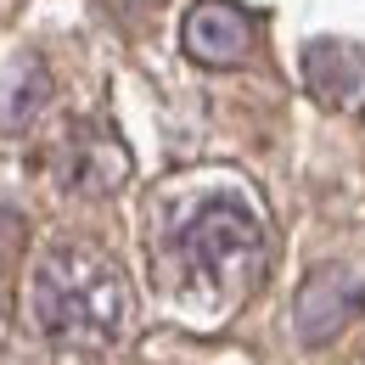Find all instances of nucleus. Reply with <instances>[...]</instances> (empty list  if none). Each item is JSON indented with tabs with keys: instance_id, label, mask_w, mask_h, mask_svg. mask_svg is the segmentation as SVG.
I'll use <instances>...</instances> for the list:
<instances>
[{
	"instance_id": "1",
	"label": "nucleus",
	"mask_w": 365,
	"mask_h": 365,
	"mask_svg": "<svg viewBox=\"0 0 365 365\" xmlns=\"http://www.w3.org/2000/svg\"><path fill=\"white\" fill-rule=\"evenodd\" d=\"M130 315V287L113 259L85 242L51 247L34 270V320L62 349H113Z\"/></svg>"
},
{
	"instance_id": "2",
	"label": "nucleus",
	"mask_w": 365,
	"mask_h": 365,
	"mask_svg": "<svg viewBox=\"0 0 365 365\" xmlns=\"http://www.w3.org/2000/svg\"><path fill=\"white\" fill-rule=\"evenodd\" d=\"M175 253H180L191 281L236 287L242 275H253L264 264V225L242 202H208L202 214L185 220V230L175 236Z\"/></svg>"
},
{
	"instance_id": "3",
	"label": "nucleus",
	"mask_w": 365,
	"mask_h": 365,
	"mask_svg": "<svg viewBox=\"0 0 365 365\" xmlns=\"http://www.w3.org/2000/svg\"><path fill=\"white\" fill-rule=\"evenodd\" d=\"M180 46H185V56L202 62V68H236V62H247V51H253V17H247L236 0H197V6L185 11Z\"/></svg>"
},
{
	"instance_id": "4",
	"label": "nucleus",
	"mask_w": 365,
	"mask_h": 365,
	"mask_svg": "<svg viewBox=\"0 0 365 365\" xmlns=\"http://www.w3.org/2000/svg\"><path fill=\"white\" fill-rule=\"evenodd\" d=\"M360 309H365V287L349 270H315L304 281L298 304H292V326H298V337H304L309 349H320V343H331Z\"/></svg>"
},
{
	"instance_id": "5",
	"label": "nucleus",
	"mask_w": 365,
	"mask_h": 365,
	"mask_svg": "<svg viewBox=\"0 0 365 365\" xmlns=\"http://www.w3.org/2000/svg\"><path fill=\"white\" fill-rule=\"evenodd\" d=\"M304 73H309V91H315L326 107H349V101L365 96L360 56L349 46H337V40H315V46L304 51Z\"/></svg>"
},
{
	"instance_id": "6",
	"label": "nucleus",
	"mask_w": 365,
	"mask_h": 365,
	"mask_svg": "<svg viewBox=\"0 0 365 365\" xmlns=\"http://www.w3.org/2000/svg\"><path fill=\"white\" fill-rule=\"evenodd\" d=\"M46 101H51V73L34 56H11V68L0 73V135L34 124Z\"/></svg>"
},
{
	"instance_id": "7",
	"label": "nucleus",
	"mask_w": 365,
	"mask_h": 365,
	"mask_svg": "<svg viewBox=\"0 0 365 365\" xmlns=\"http://www.w3.org/2000/svg\"><path fill=\"white\" fill-rule=\"evenodd\" d=\"M124 146L107 135H79L68 146V158H62V180L73 185V191H113V185L124 180Z\"/></svg>"
},
{
	"instance_id": "8",
	"label": "nucleus",
	"mask_w": 365,
	"mask_h": 365,
	"mask_svg": "<svg viewBox=\"0 0 365 365\" xmlns=\"http://www.w3.org/2000/svg\"><path fill=\"white\" fill-rule=\"evenodd\" d=\"M6 326H11V298H6V281H0V337H6Z\"/></svg>"
}]
</instances>
